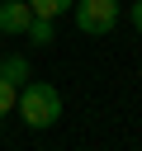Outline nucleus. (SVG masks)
Masks as SVG:
<instances>
[{"label":"nucleus","instance_id":"f257e3e1","mask_svg":"<svg viewBox=\"0 0 142 151\" xmlns=\"http://www.w3.org/2000/svg\"><path fill=\"white\" fill-rule=\"evenodd\" d=\"M14 104H19V118H24L28 127H52V123L62 118V94H57V85H47V80H28Z\"/></svg>","mask_w":142,"mask_h":151},{"label":"nucleus","instance_id":"f03ea898","mask_svg":"<svg viewBox=\"0 0 142 151\" xmlns=\"http://www.w3.org/2000/svg\"><path fill=\"white\" fill-rule=\"evenodd\" d=\"M71 19H76V28L85 38H104L118 24V0H76L71 5Z\"/></svg>","mask_w":142,"mask_h":151},{"label":"nucleus","instance_id":"7ed1b4c3","mask_svg":"<svg viewBox=\"0 0 142 151\" xmlns=\"http://www.w3.org/2000/svg\"><path fill=\"white\" fill-rule=\"evenodd\" d=\"M28 19H33L28 0H5V5H0V33H24Z\"/></svg>","mask_w":142,"mask_h":151},{"label":"nucleus","instance_id":"20e7f679","mask_svg":"<svg viewBox=\"0 0 142 151\" xmlns=\"http://www.w3.org/2000/svg\"><path fill=\"white\" fill-rule=\"evenodd\" d=\"M0 76L5 80H28V57H19V52H9V57H0Z\"/></svg>","mask_w":142,"mask_h":151},{"label":"nucleus","instance_id":"39448f33","mask_svg":"<svg viewBox=\"0 0 142 151\" xmlns=\"http://www.w3.org/2000/svg\"><path fill=\"white\" fill-rule=\"evenodd\" d=\"M24 33H28V42H38V47H47V42H52V19H43V14H33Z\"/></svg>","mask_w":142,"mask_h":151},{"label":"nucleus","instance_id":"423d86ee","mask_svg":"<svg viewBox=\"0 0 142 151\" xmlns=\"http://www.w3.org/2000/svg\"><path fill=\"white\" fill-rule=\"evenodd\" d=\"M76 0H28V9L33 14H43V19H57V14H66Z\"/></svg>","mask_w":142,"mask_h":151},{"label":"nucleus","instance_id":"0eeeda50","mask_svg":"<svg viewBox=\"0 0 142 151\" xmlns=\"http://www.w3.org/2000/svg\"><path fill=\"white\" fill-rule=\"evenodd\" d=\"M14 99H19V85H14V80H5V76H0V118H5V113H9V109H14Z\"/></svg>","mask_w":142,"mask_h":151},{"label":"nucleus","instance_id":"6e6552de","mask_svg":"<svg viewBox=\"0 0 142 151\" xmlns=\"http://www.w3.org/2000/svg\"><path fill=\"white\" fill-rule=\"evenodd\" d=\"M133 28L142 33V0H133Z\"/></svg>","mask_w":142,"mask_h":151}]
</instances>
